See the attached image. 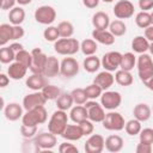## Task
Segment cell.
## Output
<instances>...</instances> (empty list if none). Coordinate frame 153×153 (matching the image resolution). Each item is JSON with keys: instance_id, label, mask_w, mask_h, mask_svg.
<instances>
[{"instance_id": "cell-1", "label": "cell", "mask_w": 153, "mask_h": 153, "mask_svg": "<svg viewBox=\"0 0 153 153\" xmlns=\"http://www.w3.org/2000/svg\"><path fill=\"white\" fill-rule=\"evenodd\" d=\"M67 124H68L67 112L63 111V110L57 109L50 116V120L48 122V131H50V133H53L55 135H60L61 136L62 133L65 131Z\"/></svg>"}, {"instance_id": "cell-2", "label": "cell", "mask_w": 153, "mask_h": 153, "mask_svg": "<svg viewBox=\"0 0 153 153\" xmlns=\"http://www.w3.org/2000/svg\"><path fill=\"white\" fill-rule=\"evenodd\" d=\"M48 118V112L44 105L26 110V112L22 117V123L26 126H38L43 124Z\"/></svg>"}, {"instance_id": "cell-3", "label": "cell", "mask_w": 153, "mask_h": 153, "mask_svg": "<svg viewBox=\"0 0 153 153\" xmlns=\"http://www.w3.org/2000/svg\"><path fill=\"white\" fill-rule=\"evenodd\" d=\"M54 50L60 55L71 56L80 50V43L76 38H59L54 42Z\"/></svg>"}, {"instance_id": "cell-4", "label": "cell", "mask_w": 153, "mask_h": 153, "mask_svg": "<svg viewBox=\"0 0 153 153\" xmlns=\"http://www.w3.org/2000/svg\"><path fill=\"white\" fill-rule=\"evenodd\" d=\"M136 66H137L139 78L142 82H145L151 76H153V60L151 55L146 53L140 54V56L136 59Z\"/></svg>"}, {"instance_id": "cell-5", "label": "cell", "mask_w": 153, "mask_h": 153, "mask_svg": "<svg viewBox=\"0 0 153 153\" xmlns=\"http://www.w3.org/2000/svg\"><path fill=\"white\" fill-rule=\"evenodd\" d=\"M103 128L106 130H112V131H120L122 129H124L126 126V121L124 117L114 110H110V112H108L105 115V118L102 122Z\"/></svg>"}, {"instance_id": "cell-6", "label": "cell", "mask_w": 153, "mask_h": 153, "mask_svg": "<svg viewBox=\"0 0 153 153\" xmlns=\"http://www.w3.org/2000/svg\"><path fill=\"white\" fill-rule=\"evenodd\" d=\"M33 17L37 23L43 24V25H50L56 19V11L53 6L43 5V6H39L36 8Z\"/></svg>"}, {"instance_id": "cell-7", "label": "cell", "mask_w": 153, "mask_h": 153, "mask_svg": "<svg viewBox=\"0 0 153 153\" xmlns=\"http://www.w3.org/2000/svg\"><path fill=\"white\" fill-rule=\"evenodd\" d=\"M122 103V96L117 91H104L100 96V104L106 110H115Z\"/></svg>"}, {"instance_id": "cell-8", "label": "cell", "mask_w": 153, "mask_h": 153, "mask_svg": "<svg viewBox=\"0 0 153 153\" xmlns=\"http://www.w3.org/2000/svg\"><path fill=\"white\" fill-rule=\"evenodd\" d=\"M84 106L87 109V116L88 120H91L92 122H103V120L105 118V109L103 108V105L96 100L88 99Z\"/></svg>"}, {"instance_id": "cell-9", "label": "cell", "mask_w": 153, "mask_h": 153, "mask_svg": "<svg viewBox=\"0 0 153 153\" xmlns=\"http://www.w3.org/2000/svg\"><path fill=\"white\" fill-rule=\"evenodd\" d=\"M31 55H32V62H31L30 71L32 73L44 74V68L48 61V56L39 48H33L31 50Z\"/></svg>"}, {"instance_id": "cell-10", "label": "cell", "mask_w": 153, "mask_h": 153, "mask_svg": "<svg viewBox=\"0 0 153 153\" xmlns=\"http://www.w3.org/2000/svg\"><path fill=\"white\" fill-rule=\"evenodd\" d=\"M134 5L129 0H118L112 12L117 19H128L134 14Z\"/></svg>"}, {"instance_id": "cell-11", "label": "cell", "mask_w": 153, "mask_h": 153, "mask_svg": "<svg viewBox=\"0 0 153 153\" xmlns=\"http://www.w3.org/2000/svg\"><path fill=\"white\" fill-rule=\"evenodd\" d=\"M121 57H122V54L118 53V51H109V53H105L103 55L102 60H100L102 67L105 71L115 72V71H117L120 68Z\"/></svg>"}, {"instance_id": "cell-12", "label": "cell", "mask_w": 153, "mask_h": 153, "mask_svg": "<svg viewBox=\"0 0 153 153\" xmlns=\"http://www.w3.org/2000/svg\"><path fill=\"white\" fill-rule=\"evenodd\" d=\"M86 153H102L105 148V139L99 134H91L85 142Z\"/></svg>"}, {"instance_id": "cell-13", "label": "cell", "mask_w": 153, "mask_h": 153, "mask_svg": "<svg viewBox=\"0 0 153 153\" xmlns=\"http://www.w3.org/2000/svg\"><path fill=\"white\" fill-rule=\"evenodd\" d=\"M79 73V63L74 57H65L61 61L60 74L65 78H73Z\"/></svg>"}, {"instance_id": "cell-14", "label": "cell", "mask_w": 153, "mask_h": 153, "mask_svg": "<svg viewBox=\"0 0 153 153\" xmlns=\"http://www.w3.org/2000/svg\"><path fill=\"white\" fill-rule=\"evenodd\" d=\"M45 103H47V99L43 96L42 91H33L32 93H29L23 98V108L25 110H30V109L44 105Z\"/></svg>"}, {"instance_id": "cell-15", "label": "cell", "mask_w": 153, "mask_h": 153, "mask_svg": "<svg viewBox=\"0 0 153 153\" xmlns=\"http://www.w3.org/2000/svg\"><path fill=\"white\" fill-rule=\"evenodd\" d=\"M57 135L48 131V133H41L35 136V143L41 149H51L57 143Z\"/></svg>"}, {"instance_id": "cell-16", "label": "cell", "mask_w": 153, "mask_h": 153, "mask_svg": "<svg viewBox=\"0 0 153 153\" xmlns=\"http://www.w3.org/2000/svg\"><path fill=\"white\" fill-rule=\"evenodd\" d=\"M25 85L27 88L32 91H42V88L48 85L47 76L44 74H38V73H32L30 76L26 78Z\"/></svg>"}, {"instance_id": "cell-17", "label": "cell", "mask_w": 153, "mask_h": 153, "mask_svg": "<svg viewBox=\"0 0 153 153\" xmlns=\"http://www.w3.org/2000/svg\"><path fill=\"white\" fill-rule=\"evenodd\" d=\"M23 105L18 104V103H8L5 108H4V115L6 117V120L14 122L18 121L19 118L23 117Z\"/></svg>"}, {"instance_id": "cell-18", "label": "cell", "mask_w": 153, "mask_h": 153, "mask_svg": "<svg viewBox=\"0 0 153 153\" xmlns=\"http://www.w3.org/2000/svg\"><path fill=\"white\" fill-rule=\"evenodd\" d=\"M93 82L97 84V85H99L103 91H106V90H109V88L114 85V82H115V76L111 74V72L104 69L103 72H99V73L94 76Z\"/></svg>"}, {"instance_id": "cell-19", "label": "cell", "mask_w": 153, "mask_h": 153, "mask_svg": "<svg viewBox=\"0 0 153 153\" xmlns=\"http://www.w3.org/2000/svg\"><path fill=\"white\" fill-rule=\"evenodd\" d=\"M27 69L29 68L26 66H24L23 63L14 61V62L10 63V67L7 68V75L13 80H20L26 75Z\"/></svg>"}, {"instance_id": "cell-20", "label": "cell", "mask_w": 153, "mask_h": 153, "mask_svg": "<svg viewBox=\"0 0 153 153\" xmlns=\"http://www.w3.org/2000/svg\"><path fill=\"white\" fill-rule=\"evenodd\" d=\"M92 38L104 45H112L115 43V36L109 30H98L94 29L92 31Z\"/></svg>"}, {"instance_id": "cell-21", "label": "cell", "mask_w": 153, "mask_h": 153, "mask_svg": "<svg viewBox=\"0 0 153 153\" xmlns=\"http://www.w3.org/2000/svg\"><path fill=\"white\" fill-rule=\"evenodd\" d=\"M133 115H134V118L139 120L140 122H146V121H148L151 118L152 109L146 103H139V104H136L134 106Z\"/></svg>"}, {"instance_id": "cell-22", "label": "cell", "mask_w": 153, "mask_h": 153, "mask_svg": "<svg viewBox=\"0 0 153 153\" xmlns=\"http://www.w3.org/2000/svg\"><path fill=\"white\" fill-rule=\"evenodd\" d=\"M110 17L103 11H98L92 16V25L98 30H106L110 25Z\"/></svg>"}, {"instance_id": "cell-23", "label": "cell", "mask_w": 153, "mask_h": 153, "mask_svg": "<svg viewBox=\"0 0 153 153\" xmlns=\"http://www.w3.org/2000/svg\"><path fill=\"white\" fill-rule=\"evenodd\" d=\"M61 136L67 141H78L84 136V134L80 126L76 123V124H67Z\"/></svg>"}, {"instance_id": "cell-24", "label": "cell", "mask_w": 153, "mask_h": 153, "mask_svg": "<svg viewBox=\"0 0 153 153\" xmlns=\"http://www.w3.org/2000/svg\"><path fill=\"white\" fill-rule=\"evenodd\" d=\"M60 67L61 62L55 56H48V61L44 68V75L47 78H54L57 74H60Z\"/></svg>"}, {"instance_id": "cell-25", "label": "cell", "mask_w": 153, "mask_h": 153, "mask_svg": "<svg viewBox=\"0 0 153 153\" xmlns=\"http://www.w3.org/2000/svg\"><path fill=\"white\" fill-rule=\"evenodd\" d=\"M123 145H124V141L120 135H116V134L109 135L105 139V148H106V151H109L111 153L120 152L123 148Z\"/></svg>"}, {"instance_id": "cell-26", "label": "cell", "mask_w": 153, "mask_h": 153, "mask_svg": "<svg viewBox=\"0 0 153 153\" xmlns=\"http://www.w3.org/2000/svg\"><path fill=\"white\" fill-rule=\"evenodd\" d=\"M149 41L145 36H136L131 41V49L134 53L143 54L149 49Z\"/></svg>"}, {"instance_id": "cell-27", "label": "cell", "mask_w": 153, "mask_h": 153, "mask_svg": "<svg viewBox=\"0 0 153 153\" xmlns=\"http://www.w3.org/2000/svg\"><path fill=\"white\" fill-rule=\"evenodd\" d=\"M8 19L12 25H22V23L25 20V11L20 6H14L8 12Z\"/></svg>"}, {"instance_id": "cell-28", "label": "cell", "mask_w": 153, "mask_h": 153, "mask_svg": "<svg viewBox=\"0 0 153 153\" xmlns=\"http://www.w3.org/2000/svg\"><path fill=\"white\" fill-rule=\"evenodd\" d=\"M115 81L120 85V86H130L134 82V78L131 75V73L129 71H124V69H117L115 73Z\"/></svg>"}, {"instance_id": "cell-29", "label": "cell", "mask_w": 153, "mask_h": 153, "mask_svg": "<svg viewBox=\"0 0 153 153\" xmlns=\"http://www.w3.org/2000/svg\"><path fill=\"white\" fill-rule=\"evenodd\" d=\"M10 41H13V25L4 23L0 25V45L5 47Z\"/></svg>"}, {"instance_id": "cell-30", "label": "cell", "mask_w": 153, "mask_h": 153, "mask_svg": "<svg viewBox=\"0 0 153 153\" xmlns=\"http://www.w3.org/2000/svg\"><path fill=\"white\" fill-rule=\"evenodd\" d=\"M69 118L74 122V123H79L86 118H88L87 116V109L84 105H75L71 109L69 112Z\"/></svg>"}, {"instance_id": "cell-31", "label": "cell", "mask_w": 153, "mask_h": 153, "mask_svg": "<svg viewBox=\"0 0 153 153\" xmlns=\"http://www.w3.org/2000/svg\"><path fill=\"white\" fill-rule=\"evenodd\" d=\"M82 67L88 73H96L102 67V62H100V60L96 55H90V56H87L84 60Z\"/></svg>"}, {"instance_id": "cell-32", "label": "cell", "mask_w": 153, "mask_h": 153, "mask_svg": "<svg viewBox=\"0 0 153 153\" xmlns=\"http://www.w3.org/2000/svg\"><path fill=\"white\" fill-rule=\"evenodd\" d=\"M73 104H74L73 97H72L71 93H67V92L61 93L57 97V99H56V106H57V109L63 110V111H67V110L72 109V105Z\"/></svg>"}, {"instance_id": "cell-33", "label": "cell", "mask_w": 153, "mask_h": 153, "mask_svg": "<svg viewBox=\"0 0 153 153\" xmlns=\"http://www.w3.org/2000/svg\"><path fill=\"white\" fill-rule=\"evenodd\" d=\"M80 50L85 56L94 55L98 50V44L93 38H86L80 43Z\"/></svg>"}, {"instance_id": "cell-34", "label": "cell", "mask_w": 153, "mask_h": 153, "mask_svg": "<svg viewBox=\"0 0 153 153\" xmlns=\"http://www.w3.org/2000/svg\"><path fill=\"white\" fill-rule=\"evenodd\" d=\"M136 65V56L128 51V53H124L122 54V57H121V63H120V68L121 69H124V71H131Z\"/></svg>"}, {"instance_id": "cell-35", "label": "cell", "mask_w": 153, "mask_h": 153, "mask_svg": "<svg viewBox=\"0 0 153 153\" xmlns=\"http://www.w3.org/2000/svg\"><path fill=\"white\" fill-rule=\"evenodd\" d=\"M109 31L115 36V37H121L126 35L127 32V25L122 19H116L110 23L109 25Z\"/></svg>"}, {"instance_id": "cell-36", "label": "cell", "mask_w": 153, "mask_h": 153, "mask_svg": "<svg viewBox=\"0 0 153 153\" xmlns=\"http://www.w3.org/2000/svg\"><path fill=\"white\" fill-rule=\"evenodd\" d=\"M57 29H59V32H60V38H69L74 33V26L68 20L60 22L59 25H57Z\"/></svg>"}, {"instance_id": "cell-37", "label": "cell", "mask_w": 153, "mask_h": 153, "mask_svg": "<svg viewBox=\"0 0 153 153\" xmlns=\"http://www.w3.org/2000/svg\"><path fill=\"white\" fill-rule=\"evenodd\" d=\"M16 61V51L8 45V47H1L0 49V62L4 65L12 63Z\"/></svg>"}, {"instance_id": "cell-38", "label": "cell", "mask_w": 153, "mask_h": 153, "mask_svg": "<svg viewBox=\"0 0 153 153\" xmlns=\"http://www.w3.org/2000/svg\"><path fill=\"white\" fill-rule=\"evenodd\" d=\"M142 127H141V122L136 118H133V120H129L128 122H126V126H124V130L128 135L130 136H135V135H139L140 131H141Z\"/></svg>"}, {"instance_id": "cell-39", "label": "cell", "mask_w": 153, "mask_h": 153, "mask_svg": "<svg viewBox=\"0 0 153 153\" xmlns=\"http://www.w3.org/2000/svg\"><path fill=\"white\" fill-rule=\"evenodd\" d=\"M42 93H43V96L45 97L47 100H54V99L56 100L57 97H59L62 92H61V90H60L57 86L48 84V85H45V86L42 88Z\"/></svg>"}, {"instance_id": "cell-40", "label": "cell", "mask_w": 153, "mask_h": 153, "mask_svg": "<svg viewBox=\"0 0 153 153\" xmlns=\"http://www.w3.org/2000/svg\"><path fill=\"white\" fill-rule=\"evenodd\" d=\"M135 23L140 29H146L149 25H152V18H151V13L146 12V11H141L136 14L135 17Z\"/></svg>"}, {"instance_id": "cell-41", "label": "cell", "mask_w": 153, "mask_h": 153, "mask_svg": "<svg viewBox=\"0 0 153 153\" xmlns=\"http://www.w3.org/2000/svg\"><path fill=\"white\" fill-rule=\"evenodd\" d=\"M85 93H86V96H87L88 99L96 100L98 97L102 96L103 90H102V87H100L99 85L92 82V84H90V85H87V86L85 87Z\"/></svg>"}, {"instance_id": "cell-42", "label": "cell", "mask_w": 153, "mask_h": 153, "mask_svg": "<svg viewBox=\"0 0 153 153\" xmlns=\"http://www.w3.org/2000/svg\"><path fill=\"white\" fill-rule=\"evenodd\" d=\"M43 37L48 42H56L60 38V32H59L57 26L48 25L47 29H44V31H43Z\"/></svg>"}, {"instance_id": "cell-43", "label": "cell", "mask_w": 153, "mask_h": 153, "mask_svg": "<svg viewBox=\"0 0 153 153\" xmlns=\"http://www.w3.org/2000/svg\"><path fill=\"white\" fill-rule=\"evenodd\" d=\"M71 94H72V97H73L74 104H76V105H84V104L88 100V98H87V96H86V93H85V88H80V87L74 88V90L71 92Z\"/></svg>"}, {"instance_id": "cell-44", "label": "cell", "mask_w": 153, "mask_h": 153, "mask_svg": "<svg viewBox=\"0 0 153 153\" xmlns=\"http://www.w3.org/2000/svg\"><path fill=\"white\" fill-rule=\"evenodd\" d=\"M16 61H18V62L23 63L24 66H26L27 68H30L31 67V62H32V55L27 50L23 49V50L16 53Z\"/></svg>"}, {"instance_id": "cell-45", "label": "cell", "mask_w": 153, "mask_h": 153, "mask_svg": "<svg viewBox=\"0 0 153 153\" xmlns=\"http://www.w3.org/2000/svg\"><path fill=\"white\" fill-rule=\"evenodd\" d=\"M37 127L38 126H26V124H23L20 126V134L25 139H32L36 136V133H37Z\"/></svg>"}, {"instance_id": "cell-46", "label": "cell", "mask_w": 153, "mask_h": 153, "mask_svg": "<svg viewBox=\"0 0 153 153\" xmlns=\"http://www.w3.org/2000/svg\"><path fill=\"white\" fill-rule=\"evenodd\" d=\"M78 124L80 126V128H81V130H82L84 136H90V135L93 133V130H94L93 122H92L91 120H88V118H86V120H84V121L79 122Z\"/></svg>"}, {"instance_id": "cell-47", "label": "cell", "mask_w": 153, "mask_h": 153, "mask_svg": "<svg viewBox=\"0 0 153 153\" xmlns=\"http://www.w3.org/2000/svg\"><path fill=\"white\" fill-rule=\"evenodd\" d=\"M139 137H140V142H145V143L152 145L153 143V129L152 128L141 129V131L139 134Z\"/></svg>"}, {"instance_id": "cell-48", "label": "cell", "mask_w": 153, "mask_h": 153, "mask_svg": "<svg viewBox=\"0 0 153 153\" xmlns=\"http://www.w3.org/2000/svg\"><path fill=\"white\" fill-rule=\"evenodd\" d=\"M59 152L60 153H78L79 149L76 146H74L73 143L69 142H62L59 146Z\"/></svg>"}, {"instance_id": "cell-49", "label": "cell", "mask_w": 153, "mask_h": 153, "mask_svg": "<svg viewBox=\"0 0 153 153\" xmlns=\"http://www.w3.org/2000/svg\"><path fill=\"white\" fill-rule=\"evenodd\" d=\"M135 151H136V153H151L152 152V145L145 143V142H139Z\"/></svg>"}, {"instance_id": "cell-50", "label": "cell", "mask_w": 153, "mask_h": 153, "mask_svg": "<svg viewBox=\"0 0 153 153\" xmlns=\"http://www.w3.org/2000/svg\"><path fill=\"white\" fill-rule=\"evenodd\" d=\"M25 31L22 27V25H13V41H17L24 36Z\"/></svg>"}, {"instance_id": "cell-51", "label": "cell", "mask_w": 153, "mask_h": 153, "mask_svg": "<svg viewBox=\"0 0 153 153\" xmlns=\"http://www.w3.org/2000/svg\"><path fill=\"white\" fill-rule=\"evenodd\" d=\"M139 7L141 11H148L153 8V0H139Z\"/></svg>"}, {"instance_id": "cell-52", "label": "cell", "mask_w": 153, "mask_h": 153, "mask_svg": "<svg viewBox=\"0 0 153 153\" xmlns=\"http://www.w3.org/2000/svg\"><path fill=\"white\" fill-rule=\"evenodd\" d=\"M17 0H1V10H12L16 5Z\"/></svg>"}, {"instance_id": "cell-53", "label": "cell", "mask_w": 153, "mask_h": 153, "mask_svg": "<svg viewBox=\"0 0 153 153\" xmlns=\"http://www.w3.org/2000/svg\"><path fill=\"white\" fill-rule=\"evenodd\" d=\"M100 0H82V5L87 8H96Z\"/></svg>"}, {"instance_id": "cell-54", "label": "cell", "mask_w": 153, "mask_h": 153, "mask_svg": "<svg viewBox=\"0 0 153 153\" xmlns=\"http://www.w3.org/2000/svg\"><path fill=\"white\" fill-rule=\"evenodd\" d=\"M143 36L149 41V42H153V25H149L148 27L143 29Z\"/></svg>"}, {"instance_id": "cell-55", "label": "cell", "mask_w": 153, "mask_h": 153, "mask_svg": "<svg viewBox=\"0 0 153 153\" xmlns=\"http://www.w3.org/2000/svg\"><path fill=\"white\" fill-rule=\"evenodd\" d=\"M10 79H11V78H10L8 75L1 73V74H0V87H6V86L8 85V82H10Z\"/></svg>"}, {"instance_id": "cell-56", "label": "cell", "mask_w": 153, "mask_h": 153, "mask_svg": "<svg viewBox=\"0 0 153 153\" xmlns=\"http://www.w3.org/2000/svg\"><path fill=\"white\" fill-rule=\"evenodd\" d=\"M10 47H11L16 53H18V51H20V50H23V49H24L23 44H22V43H19V42H14V43L10 44Z\"/></svg>"}, {"instance_id": "cell-57", "label": "cell", "mask_w": 153, "mask_h": 153, "mask_svg": "<svg viewBox=\"0 0 153 153\" xmlns=\"http://www.w3.org/2000/svg\"><path fill=\"white\" fill-rule=\"evenodd\" d=\"M145 86L148 88V90H151V91H153V76H151L148 80H146L145 82Z\"/></svg>"}, {"instance_id": "cell-58", "label": "cell", "mask_w": 153, "mask_h": 153, "mask_svg": "<svg viewBox=\"0 0 153 153\" xmlns=\"http://www.w3.org/2000/svg\"><path fill=\"white\" fill-rule=\"evenodd\" d=\"M32 0H17V2L20 5V6H25V5H29Z\"/></svg>"}, {"instance_id": "cell-59", "label": "cell", "mask_w": 153, "mask_h": 153, "mask_svg": "<svg viewBox=\"0 0 153 153\" xmlns=\"http://www.w3.org/2000/svg\"><path fill=\"white\" fill-rule=\"evenodd\" d=\"M148 50H149L151 55L153 56V42H151V43H149V49H148Z\"/></svg>"}, {"instance_id": "cell-60", "label": "cell", "mask_w": 153, "mask_h": 153, "mask_svg": "<svg viewBox=\"0 0 153 153\" xmlns=\"http://www.w3.org/2000/svg\"><path fill=\"white\" fill-rule=\"evenodd\" d=\"M102 1H104V2H108V4H109V2H112L114 0H102Z\"/></svg>"}, {"instance_id": "cell-61", "label": "cell", "mask_w": 153, "mask_h": 153, "mask_svg": "<svg viewBox=\"0 0 153 153\" xmlns=\"http://www.w3.org/2000/svg\"><path fill=\"white\" fill-rule=\"evenodd\" d=\"M151 18H152V25H153V12L151 13Z\"/></svg>"}, {"instance_id": "cell-62", "label": "cell", "mask_w": 153, "mask_h": 153, "mask_svg": "<svg viewBox=\"0 0 153 153\" xmlns=\"http://www.w3.org/2000/svg\"><path fill=\"white\" fill-rule=\"evenodd\" d=\"M152 111H153V106H152Z\"/></svg>"}]
</instances>
